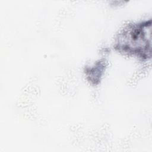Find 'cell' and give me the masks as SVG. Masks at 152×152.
Here are the masks:
<instances>
[{"mask_svg":"<svg viewBox=\"0 0 152 152\" xmlns=\"http://www.w3.org/2000/svg\"><path fill=\"white\" fill-rule=\"evenodd\" d=\"M151 20L130 24L118 35L115 48L119 51L148 59L151 53Z\"/></svg>","mask_w":152,"mask_h":152,"instance_id":"1","label":"cell"}]
</instances>
